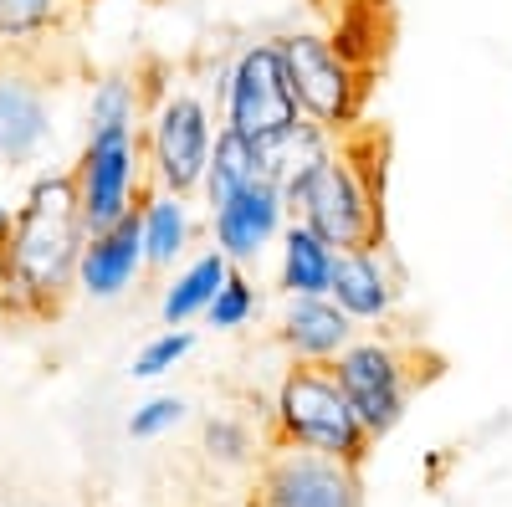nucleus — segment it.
Listing matches in <instances>:
<instances>
[{"instance_id":"nucleus-23","label":"nucleus","mask_w":512,"mask_h":507,"mask_svg":"<svg viewBox=\"0 0 512 507\" xmlns=\"http://www.w3.org/2000/svg\"><path fill=\"white\" fill-rule=\"evenodd\" d=\"M200 441H205V456L221 461V467H251V461H256V436H251L246 420H236V415L205 420Z\"/></svg>"},{"instance_id":"nucleus-12","label":"nucleus","mask_w":512,"mask_h":507,"mask_svg":"<svg viewBox=\"0 0 512 507\" xmlns=\"http://www.w3.org/2000/svg\"><path fill=\"white\" fill-rule=\"evenodd\" d=\"M400 292H405V282H400V272L390 262V251H384V241L338 251L328 298L344 308L359 328H384L390 323L395 308H400Z\"/></svg>"},{"instance_id":"nucleus-20","label":"nucleus","mask_w":512,"mask_h":507,"mask_svg":"<svg viewBox=\"0 0 512 507\" xmlns=\"http://www.w3.org/2000/svg\"><path fill=\"white\" fill-rule=\"evenodd\" d=\"M256 180H267L262 175V154H256V139L221 129L216 134V149H210V164H205V180H200L205 210H216L221 200H231L236 190H246Z\"/></svg>"},{"instance_id":"nucleus-11","label":"nucleus","mask_w":512,"mask_h":507,"mask_svg":"<svg viewBox=\"0 0 512 507\" xmlns=\"http://www.w3.org/2000/svg\"><path fill=\"white\" fill-rule=\"evenodd\" d=\"M287 221H292V210H287L282 185L256 180V185L236 190L231 200H221L210 210V241H216V251L231 267H251L282 241Z\"/></svg>"},{"instance_id":"nucleus-17","label":"nucleus","mask_w":512,"mask_h":507,"mask_svg":"<svg viewBox=\"0 0 512 507\" xmlns=\"http://www.w3.org/2000/svg\"><path fill=\"white\" fill-rule=\"evenodd\" d=\"M333 144H338V134H328L323 123L297 118L292 129H282V134H272V139H256V154H262V175L277 180L282 195H287L292 185H303L313 169L333 154Z\"/></svg>"},{"instance_id":"nucleus-24","label":"nucleus","mask_w":512,"mask_h":507,"mask_svg":"<svg viewBox=\"0 0 512 507\" xmlns=\"http://www.w3.org/2000/svg\"><path fill=\"white\" fill-rule=\"evenodd\" d=\"M195 354V333L190 328H164V333H154L149 344L139 349V359H134V379H164V374H175L185 359Z\"/></svg>"},{"instance_id":"nucleus-22","label":"nucleus","mask_w":512,"mask_h":507,"mask_svg":"<svg viewBox=\"0 0 512 507\" xmlns=\"http://www.w3.org/2000/svg\"><path fill=\"white\" fill-rule=\"evenodd\" d=\"M256 287H251V277L241 272V267H231V277H226V287L216 292V303L205 308V323L216 328V333H241L251 318H256Z\"/></svg>"},{"instance_id":"nucleus-9","label":"nucleus","mask_w":512,"mask_h":507,"mask_svg":"<svg viewBox=\"0 0 512 507\" xmlns=\"http://www.w3.org/2000/svg\"><path fill=\"white\" fill-rule=\"evenodd\" d=\"M57 144V88L36 52H0V169L16 175Z\"/></svg>"},{"instance_id":"nucleus-3","label":"nucleus","mask_w":512,"mask_h":507,"mask_svg":"<svg viewBox=\"0 0 512 507\" xmlns=\"http://www.w3.org/2000/svg\"><path fill=\"white\" fill-rule=\"evenodd\" d=\"M272 441L354 461V467H364V456L374 446L344 385H338L333 364H287L272 395Z\"/></svg>"},{"instance_id":"nucleus-19","label":"nucleus","mask_w":512,"mask_h":507,"mask_svg":"<svg viewBox=\"0 0 512 507\" xmlns=\"http://www.w3.org/2000/svg\"><path fill=\"white\" fill-rule=\"evenodd\" d=\"M149 113V82L139 72H103L88 88L82 108V134H108V129H144Z\"/></svg>"},{"instance_id":"nucleus-18","label":"nucleus","mask_w":512,"mask_h":507,"mask_svg":"<svg viewBox=\"0 0 512 507\" xmlns=\"http://www.w3.org/2000/svg\"><path fill=\"white\" fill-rule=\"evenodd\" d=\"M226 277H231V262L221 257L216 246H205L200 257H185V267L169 277L164 298H159L164 328H190L195 318H205V308L216 303V292L226 287Z\"/></svg>"},{"instance_id":"nucleus-21","label":"nucleus","mask_w":512,"mask_h":507,"mask_svg":"<svg viewBox=\"0 0 512 507\" xmlns=\"http://www.w3.org/2000/svg\"><path fill=\"white\" fill-rule=\"evenodd\" d=\"M82 0H0V52H36L52 41Z\"/></svg>"},{"instance_id":"nucleus-7","label":"nucleus","mask_w":512,"mask_h":507,"mask_svg":"<svg viewBox=\"0 0 512 507\" xmlns=\"http://www.w3.org/2000/svg\"><path fill=\"white\" fill-rule=\"evenodd\" d=\"M420 364H431V359L405 349L390 333H359L354 344L333 359V374H338V385H344L354 415L364 420L369 441L390 436L410 410V395L436 374V369H420Z\"/></svg>"},{"instance_id":"nucleus-16","label":"nucleus","mask_w":512,"mask_h":507,"mask_svg":"<svg viewBox=\"0 0 512 507\" xmlns=\"http://www.w3.org/2000/svg\"><path fill=\"white\" fill-rule=\"evenodd\" d=\"M333 262H338V246H328L303 221H287V231L277 241V287H282V298H328Z\"/></svg>"},{"instance_id":"nucleus-8","label":"nucleus","mask_w":512,"mask_h":507,"mask_svg":"<svg viewBox=\"0 0 512 507\" xmlns=\"http://www.w3.org/2000/svg\"><path fill=\"white\" fill-rule=\"evenodd\" d=\"M77 190V216L88 231H108L123 216H134L149 195V159L139 129L82 134V154L67 169Z\"/></svg>"},{"instance_id":"nucleus-13","label":"nucleus","mask_w":512,"mask_h":507,"mask_svg":"<svg viewBox=\"0 0 512 507\" xmlns=\"http://www.w3.org/2000/svg\"><path fill=\"white\" fill-rule=\"evenodd\" d=\"M149 262H144V236H139V210L123 216L108 231H88L77 257V292L93 303H118L144 282Z\"/></svg>"},{"instance_id":"nucleus-2","label":"nucleus","mask_w":512,"mask_h":507,"mask_svg":"<svg viewBox=\"0 0 512 507\" xmlns=\"http://www.w3.org/2000/svg\"><path fill=\"white\" fill-rule=\"evenodd\" d=\"M287 210L338 251L384 241V139L364 123L338 134L333 154L287 190Z\"/></svg>"},{"instance_id":"nucleus-1","label":"nucleus","mask_w":512,"mask_h":507,"mask_svg":"<svg viewBox=\"0 0 512 507\" xmlns=\"http://www.w3.org/2000/svg\"><path fill=\"white\" fill-rule=\"evenodd\" d=\"M88 226L77 216L72 175H36L0 231V308L16 318H52L77 292V257Z\"/></svg>"},{"instance_id":"nucleus-10","label":"nucleus","mask_w":512,"mask_h":507,"mask_svg":"<svg viewBox=\"0 0 512 507\" xmlns=\"http://www.w3.org/2000/svg\"><path fill=\"white\" fill-rule=\"evenodd\" d=\"M256 507H364V477L354 461L272 441L256 467Z\"/></svg>"},{"instance_id":"nucleus-5","label":"nucleus","mask_w":512,"mask_h":507,"mask_svg":"<svg viewBox=\"0 0 512 507\" xmlns=\"http://www.w3.org/2000/svg\"><path fill=\"white\" fill-rule=\"evenodd\" d=\"M144 159H149V185L175 190V195H200L210 149H216L221 118L205 93L185 82H159L149 88V113H144Z\"/></svg>"},{"instance_id":"nucleus-26","label":"nucleus","mask_w":512,"mask_h":507,"mask_svg":"<svg viewBox=\"0 0 512 507\" xmlns=\"http://www.w3.org/2000/svg\"><path fill=\"white\" fill-rule=\"evenodd\" d=\"M6 221H11V205H6V200H0V231H6Z\"/></svg>"},{"instance_id":"nucleus-6","label":"nucleus","mask_w":512,"mask_h":507,"mask_svg":"<svg viewBox=\"0 0 512 507\" xmlns=\"http://www.w3.org/2000/svg\"><path fill=\"white\" fill-rule=\"evenodd\" d=\"M277 41H282V62H287L303 118L323 123L328 134L359 129L364 98H369V62H359L338 31L333 36L328 31H287Z\"/></svg>"},{"instance_id":"nucleus-25","label":"nucleus","mask_w":512,"mask_h":507,"mask_svg":"<svg viewBox=\"0 0 512 507\" xmlns=\"http://www.w3.org/2000/svg\"><path fill=\"white\" fill-rule=\"evenodd\" d=\"M185 420V400L180 395H154V400H144L134 415H128V436L134 441H159V436H169Z\"/></svg>"},{"instance_id":"nucleus-14","label":"nucleus","mask_w":512,"mask_h":507,"mask_svg":"<svg viewBox=\"0 0 512 507\" xmlns=\"http://www.w3.org/2000/svg\"><path fill=\"white\" fill-rule=\"evenodd\" d=\"M359 338V323L333 298H287L277 344L292 354V364H333Z\"/></svg>"},{"instance_id":"nucleus-15","label":"nucleus","mask_w":512,"mask_h":507,"mask_svg":"<svg viewBox=\"0 0 512 507\" xmlns=\"http://www.w3.org/2000/svg\"><path fill=\"white\" fill-rule=\"evenodd\" d=\"M139 236H144V262L149 272H175L190 246H195V210H190V195H175V190H154L144 195L139 205Z\"/></svg>"},{"instance_id":"nucleus-4","label":"nucleus","mask_w":512,"mask_h":507,"mask_svg":"<svg viewBox=\"0 0 512 507\" xmlns=\"http://www.w3.org/2000/svg\"><path fill=\"white\" fill-rule=\"evenodd\" d=\"M205 98L216 108L221 129L246 134V139H272V134L292 129V123L303 118L277 36L246 41V47L226 67H216V77L205 82Z\"/></svg>"}]
</instances>
